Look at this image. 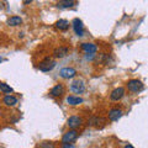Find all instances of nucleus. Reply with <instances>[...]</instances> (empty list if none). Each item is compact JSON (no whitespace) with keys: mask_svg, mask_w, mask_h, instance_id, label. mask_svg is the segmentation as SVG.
Returning <instances> with one entry per match:
<instances>
[{"mask_svg":"<svg viewBox=\"0 0 148 148\" xmlns=\"http://www.w3.org/2000/svg\"><path fill=\"white\" fill-rule=\"evenodd\" d=\"M68 52H69L68 47H63V46H61V47L54 48L53 56H54L56 58H64V57H66V56L68 54Z\"/></svg>","mask_w":148,"mask_h":148,"instance_id":"obj_12","label":"nucleus"},{"mask_svg":"<svg viewBox=\"0 0 148 148\" xmlns=\"http://www.w3.org/2000/svg\"><path fill=\"white\" fill-rule=\"evenodd\" d=\"M41 148H56V145L53 142H49V141H45L41 143Z\"/></svg>","mask_w":148,"mask_h":148,"instance_id":"obj_20","label":"nucleus"},{"mask_svg":"<svg viewBox=\"0 0 148 148\" xmlns=\"http://www.w3.org/2000/svg\"><path fill=\"white\" fill-rule=\"evenodd\" d=\"M82 48L83 51L86 53V54H95L96 51H98V47H96L95 43H91V42H86V43H82Z\"/></svg>","mask_w":148,"mask_h":148,"instance_id":"obj_9","label":"nucleus"},{"mask_svg":"<svg viewBox=\"0 0 148 148\" xmlns=\"http://www.w3.org/2000/svg\"><path fill=\"white\" fill-rule=\"evenodd\" d=\"M56 63L53 59H51L49 57L47 58H45L43 61H41L40 64H38V69L40 71H42V72H49V71H52V69L56 67Z\"/></svg>","mask_w":148,"mask_h":148,"instance_id":"obj_1","label":"nucleus"},{"mask_svg":"<svg viewBox=\"0 0 148 148\" xmlns=\"http://www.w3.org/2000/svg\"><path fill=\"white\" fill-rule=\"evenodd\" d=\"M72 26L74 29V32H75L79 37L84 35V25H83V21L80 18H74L73 22H72Z\"/></svg>","mask_w":148,"mask_h":148,"instance_id":"obj_7","label":"nucleus"},{"mask_svg":"<svg viewBox=\"0 0 148 148\" xmlns=\"http://www.w3.org/2000/svg\"><path fill=\"white\" fill-rule=\"evenodd\" d=\"M125 148H135V147H133L132 145H126V146H125Z\"/></svg>","mask_w":148,"mask_h":148,"instance_id":"obj_22","label":"nucleus"},{"mask_svg":"<svg viewBox=\"0 0 148 148\" xmlns=\"http://www.w3.org/2000/svg\"><path fill=\"white\" fill-rule=\"evenodd\" d=\"M1 61H3V58H1V57H0V62H1Z\"/></svg>","mask_w":148,"mask_h":148,"instance_id":"obj_24","label":"nucleus"},{"mask_svg":"<svg viewBox=\"0 0 148 148\" xmlns=\"http://www.w3.org/2000/svg\"><path fill=\"white\" fill-rule=\"evenodd\" d=\"M62 148H74V146L73 145H71V143H67V145H63V147Z\"/></svg>","mask_w":148,"mask_h":148,"instance_id":"obj_21","label":"nucleus"},{"mask_svg":"<svg viewBox=\"0 0 148 148\" xmlns=\"http://www.w3.org/2000/svg\"><path fill=\"white\" fill-rule=\"evenodd\" d=\"M71 90L74 94H83L85 91V83L82 79H75L72 82L71 84Z\"/></svg>","mask_w":148,"mask_h":148,"instance_id":"obj_2","label":"nucleus"},{"mask_svg":"<svg viewBox=\"0 0 148 148\" xmlns=\"http://www.w3.org/2000/svg\"><path fill=\"white\" fill-rule=\"evenodd\" d=\"M59 75H61L63 79H71V78H74L77 75V71L74 68L67 67V68H62L59 71Z\"/></svg>","mask_w":148,"mask_h":148,"instance_id":"obj_5","label":"nucleus"},{"mask_svg":"<svg viewBox=\"0 0 148 148\" xmlns=\"http://www.w3.org/2000/svg\"><path fill=\"white\" fill-rule=\"evenodd\" d=\"M122 110H120V109H111L109 111V120L110 121H119V119H121L122 117Z\"/></svg>","mask_w":148,"mask_h":148,"instance_id":"obj_10","label":"nucleus"},{"mask_svg":"<svg viewBox=\"0 0 148 148\" xmlns=\"http://www.w3.org/2000/svg\"><path fill=\"white\" fill-rule=\"evenodd\" d=\"M77 138H78V131H77V130H69V131H67L63 135L62 142H63V145H67V143L74 142Z\"/></svg>","mask_w":148,"mask_h":148,"instance_id":"obj_3","label":"nucleus"},{"mask_svg":"<svg viewBox=\"0 0 148 148\" xmlns=\"http://www.w3.org/2000/svg\"><path fill=\"white\" fill-rule=\"evenodd\" d=\"M0 90H1L4 94H10V92L14 91V89L10 85H8L6 83H3V82H0Z\"/></svg>","mask_w":148,"mask_h":148,"instance_id":"obj_18","label":"nucleus"},{"mask_svg":"<svg viewBox=\"0 0 148 148\" xmlns=\"http://www.w3.org/2000/svg\"><path fill=\"white\" fill-rule=\"evenodd\" d=\"M49 94L53 96V98H58V96H62L64 94V85L63 84H57L54 85L52 89H51Z\"/></svg>","mask_w":148,"mask_h":148,"instance_id":"obj_11","label":"nucleus"},{"mask_svg":"<svg viewBox=\"0 0 148 148\" xmlns=\"http://www.w3.org/2000/svg\"><path fill=\"white\" fill-rule=\"evenodd\" d=\"M67 103L72 106H75V105H79L83 103V99L79 98V96H74V95H69L67 98Z\"/></svg>","mask_w":148,"mask_h":148,"instance_id":"obj_16","label":"nucleus"},{"mask_svg":"<svg viewBox=\"0 0 148 148\" xmlns=\"http://www.w3.org/2000/svg\"><path fill=\"white\" fill-rule=\"evenodd\" d=\"M56 27L61 31H67L69 29V21L64 20V18H61V20H58L56 22Z\"/></svg>","mask_w":148,"mask_h":148,"instance_id":"obj_15","label":"nucleus"},{"mask_svg":"<svg viewBox=\"0 0 148 148\" xmlns=\"http://www.w3.org/2000/svg\"><path fill=\"white\" fill-rule=\"evenodd\" d=\"M127 89L132 92L141 91L143 89V83L138 79H131V80L127 82Z\"/></svg>","mask_w":148,"mask_h":148,"instance_id":"obj_4","label":"nucleus"},{"mask_svg":"<svg viewBox=\"0 0 148 148\" xmlns=\"http://www.w3.org/2000/svg\"><path fill=\"white\" fill-rule=\"evenodd\" d=\"M103 122H104L103 119H99V117L94 116L88 121V125H90V126H99V123H103Z\"/></svg>","mask_w":148,"mask_h":148,"instance_id":"obj_19","label":"nucleus"},{"mask_svg":"<svg viewBox=\"0 0 148 148\" xmlns=\"http://www.w3.org/2000/svg\"><path fill=\"white\" fill-rule=\"evenodd\" d=\"M123 95H125V89L120 86V88H116V89H114L112 91H111L110 99L114 100V101H119L120 99H122Z\"/></svg>","mask_w":148,"mask_h":148,"instance_id":"obj_8","label":"nucleus"},{"mask_svg":"<svg viewBox=\"0 0 148 148\" xmlns=\"http://www.w3.org/2000/svg\"><path fill=\"white\" fill-rule=\"evenodd\" d=\"M3 103L5 104L6 106H15L17 104V99L15 98V96H12V95H6L5 98L3 99Z\"/></svg>","mask_w":148,"mask_h":148,"instance_id":"obj_17","label":"nucleus"},{"mask_svg":"<svg viewBox=\"0 0 148 148\" xmlns=\"http://www.w3.org/2000/svg\"><path fill=\"white\" fill-rule=\"evenodd\" d=\"M82 123H83V120L79 116H71L68 119V121H67L68 127L71 130H77L78 127L82 126Z\"/></svg>","mask_w":148,"mask_h":148,"instance_id":"obj_6","label":"nucleus"},{"mask_svg":"<svg viewBox=\"0 0 148 148\" xmlns=\"http://www.w3.org/2000/svg\"><path fill=\"white\" fill-rule=\"evenodd\" d=\"M6 24L9 26H18V25H21L22 24V18L20 16H11V17H9L8 18V21H6Z\"/></svg>","mask_w":148,"mask_h":148,"instance_id":"obj_13","label":"nucleus"},{"mask_svg":"<svg viewBox=\"0 0 148 148\" xmlns=\"http://www.w3.org/2000/svg\"><path fill=\"white\" fill-rule=\"evenodd\" d=\"M31 3V0H25V1H24V4H30Z\"/></svg>","mask_w":148,"mask_h":148,"instance_id":"obj_23","label":"nucleus"},{"mask_svg":"<svg viewBox=\"0 0 148 148\" xmlns=\"http://www.w3.org/2000/svg\"><path fill=\"white\" fill-rule=\"evenodd\" d=\"M75 4L77 3L73 1V0H61V1L57 3V6L61 9H68V8H73Z\"/></svg>","mask_w":148,"mask_h":148,"instance_id":"obj_14","label":"nucleus"}]
</instances>
